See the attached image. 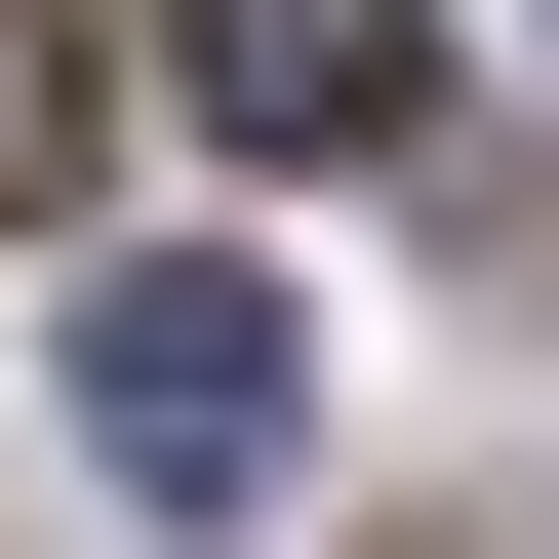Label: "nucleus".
<instances>
[{
  "label": "nucleus",
  "mask_w": 559,
  "mask_h": 559,
  "mask_svg": "<svg viewBox=\"0 0 559 559\" xmlns=\"http://www.w3.org/2000/svg\"><path fill=\"white\" fill-rule=\"evenodd\" d=\"M81 440L160 479V520H280V440H320V360H280V280H81Z\"/></svg>",
  "instance_id": "nucleus-1"
},
{
  "label": "nucleus",
  "mask_w": 559,
  "mask_h": 559,
  "mask_svg": "<svg viewBox=\"0 0 559 559\" xmlns=\"http://www.w3.org/2000/svg\"><path fill=\"white\" fill-rule=\"evenodd\" d=\"M160 81L240 120V160H400V120H440V40H400V0H160Z\"/></svg>",
  "instance_id": "nucleus-2"
},
{
  "label": "nucleus",
  "mask_w": 559,
  "mask_h": 559,
  "mask_svg": "<svg viewBox=\"0 0 559 559\" xmlns=\"http://www.w3.org/2000/svg\"><path fill=\"white\" fill-rule=\"evenodd\" d=\"M81 200V0H0V240Z\"/></svg>",
  "instance_id": "nucleus-3"
}]
</instances>
